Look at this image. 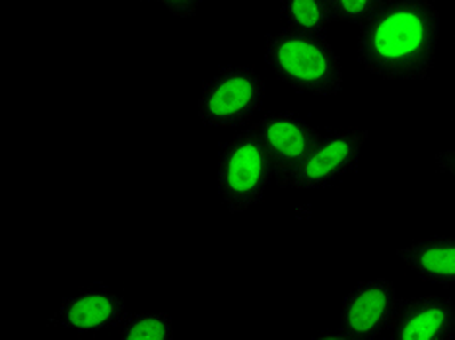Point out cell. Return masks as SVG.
<instances>
[{
	"label": "cell",
	"instance_id": "1",
	"mask_svg": "<svg viewBox=\"0 0 455 340\" xmlns=\"http://www.w3.org/2000/svg\"><path fill=\"white\" fill-rule=\"evenodd\" d=\"M438 36L440 12L432 0H386L360 26L358 63L381 80H427Z\"/></svg>",
	"mask_w": 455,
	"mask_h": 340
},
{
	"label": "cell",
	"instance_id": "2",
	"mask_svg": "<svg viewBox=\"0 0 455 340\" xmlns=\"http://www.w3.org/2000/svg\"><path fill=\"white\" fill-rule=\"evenodd\" d=\"M263 57L273 75L296 91L319 98L343 91L345 70L325 36L283 28L265 39Z\"/></svg>",
	"mask_w": 455,
	"mask_h": 340
},
{
	"label": "cell",
	"instance_id": "3",
	"mask_svg": "<svg viewBox=\"0 0 455 340\" xmlns=\"http://www.w3.org/2000/svg\"><path fill=\"white\" fill-rule=\"evenodd\" d=\"M219 194L232 214L253 209L275 181L273 162L265 144L250 125L224 144L219 158Z\"/></svg>",
	"mask_w": 455,
	"mask_h": 340
},
{
	"label": "cell",
	"instance_id": "4",
	"mask_svg": "<svg viewBox=\"0 0 455 340\" xmlns=\"http://www.w3.org/2000/svg\"><path fill=\"white\" fill-rule=\"evenodd\" d=\"M263 99L265 82L259 72L245 65H230L204 82L196 113L206 127H242L261 109Z\"/></svg>",
	"mask_w": 455,
	"mask_h": 340
},
{
	"label": "cell",
	"instance_id": "5",
	"mask_svg": "<svg viewBox=\"0 0 455 340\" xmlns=\"http://www.w3.org/2000/svg\"><path fill=\"white\" fill-rule=\"evenodd\" d=\"M366 140L368 130L360 129L335 130L322 137L309 156L288 175L281 187L296 191L329 187L337 179L355 171Z\"/></svg>",
	"mask_w": 455,
	"mask_h": 340
},
{
	"label": "cell",
	"instance_id": "6",
	"mask_svg": "<svg viewBox=\"0 0 455 340\" xmlns=\"http://www.w3.org/2000/svg\"><path fill=\"white\" fill-rule=\"evenodd\" d=\"M399 296L387 278L356 284L340 305L339 328L348 340H371L389 331L397 313Z\"/></svg>",
	"mask_w": 455,
	"mask_h": 340
},
{
	"label": "cell",
	"instance_id": "7",
	"mask_svg": "<svg viewBox=\"0 0 455 340\" xmlns=\"http://www.w3.org/2000/svg\"><path fill=\"white\" fill-rule=\"evenodd\" d=\"M251 127L259 135L268 152V158L273 162L278 187L322 140L319 130L309 125L306 119L296 115L294 111L268 113V115L257 119Z\"/></svg>",
	"mask_w": 455,
	"mask_h": 340
},
{
	"label": "cell",
	"instance_id": "8",
	"mask_svg": "<svg viewBox=\"0 0 455 340\" xmlns=\"http://www.w3.org/2000/svg\"><path fill=\"white\" fill-rule=\"evenodd\" d=\"M395 340L455 338V302L440 296H415L399 302L389 327Z\"/></svg>",
	"mask_w": 455,
	"mask_h": 340
},
{
	"label": "cell",
	"instance_id": "9",
	"mask_svg": "<svg viewBox=\"0 0 455 340\" xmlns=\"http://www.w3.org/2000/svg\"><path fill=\"white\" fill-rule=\"evenodd\" d=\"M127 315V304L117 292L94 288L63 300L53 323L76 333H98L119 327Z\"/></svg>",
	"mask_w": 455,
	"mask_h": 340
},
{
	"label": "cell",
	"instance_id": "10",
	"mask_svg": "<svg viewBox=\"0 0 455 340\" xmlns=\"http://www.w3.org/2000/svg\"><path fill=\"white\" fill-rule=\"evenodd\" d=\"M397 257L420 281L440 288L455 286V235H436L397 249Z\"/></svg>",
	"mask_w": 455,
	"mask_h": 340
},
{
	"label": "cell",
	"instance_id": "11",
	"mask_svg": "<svg viewBox=\"0 0 455 340\" xmlns=\"http://www.w3.org/2000/svg\"><path fill=\"white\" fill-rule=\"evenodd\" d=\"M278 14L283 18L284 28L319 36H325L331 24L335 22L329 0H281Z\"/></svg>",
	"mask_w": 455,
	"mask_h": 340
},
{
	"label": "cell",
	"instance_id": "12",
	"mask_svg": "<svg viewBox=\"0 0 455 340\" xmlns=\"http://www.w3.org/2000/svg\"><path fill=\"white\" fill-rule=\"evenodd\" d=\"M123 340H172L175 327L168 313H132L119 325Z\"/></svg>",
	"mask_w": 455,
	"mask_h": 340
},
{
	"label": "cell",
	"instance_id": "13",
	"mask_svg": "<svg viewBox=\"0 0 455 340\" xmlns=\"http://www.w3.org/2000/svg\"><path fill=\"white\" fill-rule=\"evenodd\" d=\"M335 22L362 26L386 0H329Z\"/></svg>",
	"mask_w": 455,
	"mask_h": 340
},
{
	"label": "cell",
	"instance_id": "14",
	"mask_svg": "<svg viewBox=\"0 0 455 340\" xmlns=\"http://www.w3.org/2000/svg\"><path fill=\"white\" fill-rule=\"evenodd\" d=\"M162 6L170 10L173 16L178 18H191L201 8L203 0H158Z\"/></svg>",
	"mask_w": 455,
	"mask_h": 340
},
{
	"label": "cell",
	"instance_id": "15",
	"mask_svg": "<svg viewBox=\"0 0 455 340\" xmlns=\"http://www.w3.org/2000/svg\"><path fill=\"white\" fill-rule=\"evenodd\" d=\"M434 163L440 173L450 175V178L455 181V148L451 150H442L434 156Z\"/></svg>",
	"mask_w": 455,
	"mask_h": 340
},
{
	"label": "cell",
	"instance_id": "16",
	"mask_svg": "<svg viewBox=\"0 0 455 340\" xmlns=\"http://www.w3.org/2000/svg\"><path fill=\"white\" fill-rule=\"evenodd\" d=\"M453 63H455V26H453Z\"/></svg>",
	"mask_w": 455,
	"mask_h": 340
}]
</instances>
